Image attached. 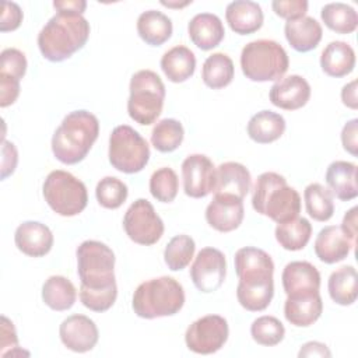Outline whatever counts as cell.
<instances>
[{
  "label": "cell",
  "mask_w": 358,
  "mask_h": 358,
  "mask_svg": "<svg viewBox=\"0 0 358 358\" xmlns=\"http://www.w3.org/2000/svg\"><path fill=\"white\" fill-rule=\"evenodd\" d=\"M59 336L66 348L81 354L91 351L96 345L99 331L92 319L77 313L66 317L62 322Z\"/></svg>",
  "instance_id": "15"
},
{
  "label": "cell",
  "mask_w": 358,
  "mask_h": 358,
  "mask_svg": "<svg viewBox=\"0 0 358 358\" xmlns=\"http://www.w3.org/2000/svg\"><path fill=\"white\" fill-rule=\"evenodd\" d=\"M1 180L7 179L10 175L14 173L18 162V152L13 143L3 140L1 147Z\"/></svg>",
  "instance_id": "48"
},
{
  "label": "cell",
  "mask_w": 358,
  "mask_h": 358,
  "mask_svg": "<svg viewBox=\"0 0 358 358\" xmlns=\"http://www.w3.org/2000/svg\"><path fill=\"white\" fill-rule=\"evenodd\" d=\"M285 39L296 52L305 53L317 48L322 41V25L309 15L287 21L284 25Z\"/></svg>",
  "instance_id": "24"
},
{
  "label": "cell",
  "mask_w": 358,
  "mask_h": 358,
  "mask_svg": "<svg viewBox=\"0 0 358 358\" xmlns=\"http://www.w3.org/2000/svg\"><path fill=\"white\" fill-rule=\"evenodd\" d=\"M129 189L126 183L115 176L102 178L95 187V197L103 208L116 210L127 199Z\"/></svg>",
  "instance_id": "40"
},
{
  "label": "cell",
  "mask_w": 358,
  "mask_h": 358,
  "mask_svg": "<svg viewBox=\"0 0 358 358\" xmlns=\"http://www.w3.org/2000/svg\"><path fill=\"white\" fill-rule=\"evenodd\" d=\"M123 228L134 243L144 246L157 243L164 235V222L145 199H137L130 204L123 217Z\"/></svg>",
  "instance_id": "11"
},
{
  "label": "cell",
  "mask_w": 358,
  "mask_h": 358,
  "mask_svg": "<svg viewBox=\"0 0 358 358\" xmlns=\"http://www.w3.org/2000/svg\"><path fill=\"white\" fill-rule=\"evenodd\" d=\"M137 34L150 46H161L172 36V21L157 10L143 11L137 18Z\"/></svg>",
  "instance_id": "29"
},
{
  "label": "cell",
  "mask_w": 358,
  "mask_h": 358,
  "mask_svg": "<svg viewBox=\"0 0 358 358\" xmlns=\"http://www.w3.org/2000/svg\"><path fill=\"white\" fill-rule=\"evenodd\" d=\"M341 101L343 103L350 108V109H357L358 108V99H357V80L350 81L345 84L341 90Z\"/></svg>",
  "instance_id": "52"
},
{
  "label": "cell",
  "mask_w": 358,
  "mask_h": 358,
  "mask_svg": "<svg viewBox=\"0 0 358 358\" xmlns=\"http://www.w3.org/2000/svg\"><path fill=\"white\" fill-rule=\"evenodd\" d=\"M110 165L123 173H137L145 168L150 159L147 140L131 126H116L109 136Z\"/></svg>",
  "instance_id": "10"
},
{
  "label": "cell",
  "mask_w": 358,
  "mask_h": 358,
  "mask_svg": "<svg viewBox=\"0 0 358 358\" xmlns=\"http://www.w3.org/2000/svg\"><path fill=\"white\" fill-rule=\"evenodd\" d=\"M90 32V22L83 14L57 11L38 34V48L46 60L63 62L84 48Z\"/></svg>",
  "instance_id": "2"
},
{
  "label": "cell",
  "mask_w": 358,
  "mask_h": 358,
  "mask_svg": "<svg viewBox=\"0 0 358 358\" xmlns=\"http://www.w3.org/2000/svg\"><path fill=\"white\" fill-rule=\"evenodd\" d=\"M320 18L329 29L341 35L352 34L358 27V14L354 7L340 1L324 4Z\"/></svg>",
  "instance_id": "35"
},
{
  "label": "cell",
  "mask_w": 358,
  "mask_h": 358,
  "mask_svg": "<svg viewBox=\"0 0 358 358\" xmlns=\"http://www.w3.org/2000/svg\"><path fill=\"white\" fill-rule=\"evenodd\" d=\"M81 288L105 289L116 285L115 253L99 241H84L76 250Z\"/></svg>",
  "instance_id": "8"
},
{
  "label": "cell",
  "mask_w": 358,
  "mask_h": 358,
  "mask_svg": "<svg viewBox=\"0 0 358 358\" xmlns=\"http://www.w3.org/2000/svg\"><path fill=\"white\" fill-rule=\"evenodd\" d=\"M357 133H358V119L348 120L343 130H341V144L343 148L350 152L351 155L357 157L358 154V141H357Z\"/></svg>",
  "instance_id": "49"
},
{
  "label": "cell",
  "mask_w": 358,
  "mask_h": 358,
  "mask_svg": "<svg viewBox=\"0 0 358 358\" xmlns=\"http://www.w3.org/2000/svg\"><path fill=\"white\" fill-rule=\"evenodd\" d=\"M320 67L330 77H345L355 67V52L347 42L333 41L320 55Z\"/></svg>",
  "instance_id": "26"
},
{
  "label": "cell",
  "mask_w": 358,
  "mask_h": 358,
  "mask_svg": "<svg viewBox=\"0 0 358 358\" xmlns=\"http://www.w3.org/2000/svg\"><path fill=\"white\" fill-rule=\"evenodd\" d=\"M179 190V179L172 168L164 166L152 172L150 178V193L161 203H171L175 200Z\"/></svg>",
  "instance_id": "41"
},
{
  "label": "cell",
  "mask_w": 358,
  "mask_h": 358,
  "mask_svg": "<svg viewBox=\"0 0 358 358\" xmlns=\"http://www.w3.org/2000/svg\"><path fill=\"white\" fill-rule=\"evenodd\" d=\"M235 76V67L232 59L222 53L217 52L210 55L201 69L203 83L211 90H221L229 85Z\"/></svg>",
  "instance_id": "33"
},
{
  "label": "cell",
  "mask_w": 358,
  "mask_h": 358,
  "mask_svg": "<svg viewBox=\"0 0 358 358\" xmlns=\"http://www.w3.org/2000/svg\"><path fill=\"white\" fill-rule=\"evenodd\" d=\"M323 312V301L320 294L308 296H287L284 303L285 319L296 327H308L313 324Z\"/></svg>",
  "instance_id": "28"
},
{
  "label": "cell",
  "mask_w": 358,
  "mask_h": 358,
  "mask_svg": "<svg viewBox=\"0 0 358 358\" xmlns=\"http://www.w3.org/2000/svg\"><path fill=\"white\" fill-rule=\"evenodd\" d=\"M281 281L287 296L291 298L319 294L320 289V273L309 262L288 263L282 270Z\"/></svg>",
  "instance_id": "16"
},
{
  "label": "cell",
  "mask_w": 358,
  "mask_h": 358,
  "mask_svg": "<svg viewBox=\"0 0 358 358\" xmlns=\"http://www.w3.org/2000/svg\"><path fill=\"white\" fill-rule=\"evenodd\" d=\"M298 357H331L330 350L320 341H308L301 345Z\"/></svg>",
  "instance_id": "50"
},
{
  "label": "cell",
  "mask_w": 358,
  "mask_h": 358,
  "mask_svg": "<svg viewBox=\"0 0 358 358\" xmlns=\"http://www.w3.org/2000/svg\"><path fill=\"white\" fill-rule=\"evenodd\" d=\"M196 243L189 235L180 234L173 236L165 246L164 260L169 270L180 271L189 266L194 256Z\"/></svg>",
  "instance_id": "38"
},
{
  "label": "cell",
  "mask_w": 358,
  "mask_h": 358,
  "mask_svg": "<svg viewBox=\"0 0 358 358\" xmlns=\"http://www.w3.org/2000/svg\"><path fill=\"white\" fill-rule=\"evenodd\" d=\"M183 305L185 291L182 284L168 275L141 282L131 298L134 313L143 319L173 316Z\"/></svg>",
  "instance_id": "5"
},
{
  "label": "cell",
  "mask_w": 358,
  "mask_h": 358,
  "mask_svg": "<svg viewBox=\"0 0 358 358\" xmlns=\"http://www.w3.org/2000/svg\"><path fill=\"white\" fill-rule=\"evenodd\" d=\"M271 8L280 18L287 21L301 18L308 11L306 0H274L271 1Z\"/></svg>",
  "instance_id": "44"
},
{
  "label": "cell",
  "mask_w": 358,
  "mask_h": 358,
  "mask_svg": "<svg viewBox=\"0 0 358 358\" xmlns=\"http://www.w3.org/2000/svg\"><path fill=\"white\" fill-rule=\"evenodd\" d=\"M185 137L183 126L176 119H162L151 131V144L159 152H172L180 147Z\"/></svg>",
  "instance_id": "37"
},
{
  "label": "cell",
  "mask_w": 358,
  "mask_h": 358,
  "mask_svg": "<svg viewBox=\"0 0 358 358\" xmlns=\"http://www.w3.org/2000/svg\"><path fill=\"white\" fill-rule=\"evenodd\" d=\"M305 208L310 218L319 222L329 221L334 214L331 192L320 183H310L303 190Z\"/></svg>",
  "instance_id": "36"
},
{
  "label": "cell",
  "mask_w": 358,
  "mask_h": 358,
  "mask_svg": "<svg viewBox=\"0 0 358 358\" xmlns=\"http://www.w3.org/2000/svg\"><path fill=\"white\" fill-rule=\"evenodd\" d=\"M355 242L338 225H327L319 231L315 239V255L326 264H334L344 260Z\"/></svg>",
  "instance_id": "19"
},
{
  "label": "cell",
  "mask_w": 358,
  "mask_h": 358,
  "mask_svg": "<svg viewBox=\"0 0 358 358\" xmlns=\"http://www.w3.org/2000/svg\"><path fill=\"white\" fill-rule=\"evenodd\" d=\"M329 295L341 306L352 305L358 295V275L354 266H343L334 270L327 281Z\"/></svg>",
  "instance_id": "31"
},
{
  "label": "cell",
  "mask_w": 358,
  "mask_h": 358,
  "mask_svg": "<svg viewBox=\"0 0 358 358\" xmlns=\"http://www.w3.org/2000/svg\"><path fill=\"white\" fill-rule=\"evenodd\" d=\"M159 64L171 83H183L194 74L196 56L187 46L178 45L162 55Z\"/></svg>",
  "instance_id": "27"
},
{
  "label": "cell",
  "mask_w": 358,
  "mask_h": 358,
  "mask_svg": "<svg viewBox=\"0 0 358 358\" xmlns=\"http://www.w3.org/2000/svg\"><path fill=\"white\" fill-rule=\"evenodd\" d=\"M252 206L256 213L280 224L299 215L301 196L294 187L288 186L282 175L263 172L256 179Z\"/></svg>",
  "instance_id": "4"
},
{
  "label": "cell",
  "mask_w": 358,
  "mask_h": 358,
  "mask_svg": "<svg viewBox=\"0 0 358 358\" xmlns=\"http://www.w3.org/2000/svg\"><path fill=\"white\" fill-rule=\"evenodd\" d=\"M250 185L252 178L248 168L239 162L228 161L217 168L214 194H227L243 200L250 190Z\"/></svg>",
  "instance_id": "23"
},
{
  "label": "cell",
  "mask_w": 358,
  "mask_h": 358,
  "mask_svg": "<svg viewBox=\"0 0 358 358\" xmlns=\"http://www.w3.org/2000/svg\"><path fill=\"white\" fill-rule=\"evenodd\" d=\"M327 189L341 201H350L358 196L357 165L348 161H334L324 175Z\"/></svg>",
  "instance_id": "25"
},
{
  "label": "cell",
  "mask_w": 358,
  "mask_h": 358,
  "mask_svg": "<svg viewBox=\"0 0 358 358\" xmlns=\"http://www.w3.org/2000/svg\"><path fill=\"white\" fill-rule=\"evenodd\" d=\"M14 242L20 252L29 257H42L53 246V234L39 221H24L14 234Z\"/></svg>",
  "instance_id": "20"
},
{
  "label": "cell",
  "mask_w": 358,
  "mask_h": 358,
  "mask_svg": "<svg viewBox=\"0 0 358 358\" xmlns=\"http://www.w3.org/2000/svg\"><path fill=\"white\" fill-rule=\"evenodd\" d=\"M22 10L14 1H3L1 3V21L0 31L8 32L15 31L22 22Z\"/></svg>",
  "instance_id": "46"
},
{
  "label": "cell",
  "mask_w": 358,
  "mask_h": 358,
  "mask_svg": "<svg viewBox=\"0 0 358 358\" xmlns=\"http://www.w3.org/2000/svg\"><path fill=\"white\" fill-rule=\"evenodd\" d=\"M190 3H192V0H190V1H183V3H176V1H161V4H162V6H165V7H171V8H180V7H185V6L190 4Z\"/></svg>",
  "instance_id": "54"
},
{
  "label": "cell",
  "mask_w": 358,
  "mask_h": 358,
  "mask_svg": "<svg viewBox=\"0 0 358 358\" xmlns=\"http://www.w3.org/2000/svg\"><path fill=\"white\" fill-rule=\"evenodd\" d=\"M48 206L62 217H74L84 211L88 203L85 185L67 171H52L42 186Z\"/></svg>",
  "instance_id": "9"
},
{
  "label": "cell",
  "mask_w": 358,
  "mask_h": 358,
  "mask_svg": "<svg viewBox=\"0 0 358 358\" xmlns=\"http://www.w3.org/2000/svg\"><path fill=\"white\" fill-rule=\"evenodd\" d=\"M27 66L25 55L15 48H7L0 55V74H7L21 81L27 73Z\"/></svg>",
  "instance_id": "43"
},
{
  "label": "cell",
  "mask_w": 358,
  "mask_h": 358,
  "mask_svg": "<svg viewBox=\"0 0 358 358\" xmlns=\"http://www.w3.org/2000/svg\"><path fill=\"white\" fill-rule=\"evenodd\" d=\"M274 235L281 248L296 252L308 245L312 235V225L306 218L295 217L289 221L277 224Z\"/></svg>",
  "instance_id": "34"
},
{
  "label": "cell",
  "mask_w": 358,
  "mask_h": 358,
  "mask_svg": "<svg viewBox=\"0 0 358 358\" xmlns=\"http://www.w3.org/2000/svg\"><path fill=\"white\" fill-rule=\"evenodd\" d=\"M270 102L284 110H296L305 106L310 98L309 83L298 74L280 78L268 92Z\"/></svg>",
  "instance_id": "18"
},
{
  "label": "cell",
  "mask_w": 358,
  "mask_h": 358,
  "mask_svg": "<svg viewBox=\"0 0 358 358\" xmlns=\"http://www.w3.org/2000/svg\"><path fill=\"white\" fill-rule=\"evenodd\" d=\"M357 211L358 208L357 207H352L350 208L344 217H343V222H341V229L355 242L357 239Z\"/></svg>",
  "instance_id": "51"
},
{
  "label": "cell",
  "mask_w": 358,
  "mask_h": 358,
  "mask_svg": "<svg viewBox=\"0 0 358 358\" xmlns=\"http://www.w3.org/2000/svg\"><path fill=\"white\" fill-rule=\"evenodd\" d=\"M53 7L57 11H73L83 14L87 7V3L84 0H56L53 1Z\"/></svg>",
  "instance_id": "53"
},
{
  "label": "cell",
  "mask_w": 358,
  "mask_h": 358,
  "mask_svg": "<svg viewBox=\"0 0 358 358\" xmlns=\"http://www.w3.org/2000/svg\"><path fill=\"white\" fill-rule=\"evenodd\" d=\"M235 271L239 278L236 298L249 312L264 310L274 296V263L263 249L245 246L236 250Z\"/></svg>",
  "instance_id": "1"
},
{
  "label": "cell",
  "mask_w": 358,
  "mask_h": 358,
  "mask_svg": "<svg viewBox=\"0 0 358 358\" xmlns=\"http://www.w3.org/2000/svg\"><path fill=\"white\" fill-rule=\"evenodd\" d=\"M0 355L7 357V355H14L17 351L24 352L18 350V338L15 333V327L13 322L7 316H1V327H0Z\"/></svg>",
  "instance_id": "45"
},
{
  "label": "cell",
  "mask_w": 358,
  "mask_h": 358,
  "mask_svg": "<svg viewBox=\"0 0 358 358\" xmlns=\"http://www.w3.org/2000/svg\"><path fill=\"white\" fill-rule=\"evenodd\" d=\"M183 190L186 196L201 199L215 189L217 168L204 154H192L182 162Z\"/></svg>",
  "instance_id": "14"
},
{
  "label": "cell",
  "mask_w": 358,
  "mask_h": 358,
  "mask_svg": "<svg viewBox=\"0 0 358 358\" xmlns=\"http://www.w3.org/2000/svg\"><path fill=\"white\" fill-rule=\"evenodd\" d=\"M20 95V80L0 74V106L7 108L13 105Z\"/></svg>",
  "instance_id": "47"
},
{
  "label": "cell",
  "mask_w": 358,
  "mask_h": 358,
  "mask_svg": "<svg viewBox=\"0 0 358 358\" xmlns=\"http://www.w3.org/2000/svg\"><path fill=\"white\" fill-rule=\"evenodd\" d=\"M243 217V201L234 196L214 194L206 208L207 224L218 232L235 231L242 224Z\"/></svg>",
  "instance_id": "17"
},
{
  "label": "cell",
  "mask_w": 358,
  "mask_h": 358,
  "mask_svg": "<svg viewBox=\"0 0 358 358\" xmlns=\"http://www.w3.org/2000/svg\"><path fill=\"white\" fill-rule=\"evenodd\" d=\"M229 327L225 317L220 315H206L194 320L185 333L186 347L201 355L220 351L227 343Z\"/></svg>",
  "instance_id": "12"
},
{
  "label": "cell",
  "mask_w": 358,
  "mask_h": 358,
  "mask_svg": "<svg viewBox=\"0 0 358 358\" xmlns=\"http://www.w3.org/2000/svg\"><path fill=\"white\" fill-rule=\"evenodd\" d=\"M288 66L285 49L271 39L252 41L241 52V69L250 81H278L287 73Z\"/></svg>",
  "instance_id": "6"
},
{
  "label": "cell",
  "mask_w": 358,
  "mask_h": 358,
  "mask_svg": "<svg viewBox=\"0 0 358 358\" xmlns=\"http://www.w3.org/2000/svg\"><path fill=\"white\" fill-rule=\"evenodd\" d=\"M127 112L131 120L141 126L155 123L165 99V85L152 70H138L130 78Z\"/></svg>",
  "instance_id": "7"
},
{
  "label": "cell",
  "mask_w": 358,
  "mask_h": 358,
  "mask_svg": "<svg viewBox=\"0 0 358 358\" xmlns=\"http://www.w3.org/2000/svg\"><path fill=\"white\" fill-rule=\"evenodd\" d=\"M187 34L190 41L201 50H210L218 46L225 29L221 18L211 13H199L187 24Z\"/></svg>",
  "instance_id": "22"
},
{
  "label": "cell",
  "mask_w": 358,
  "mask_h": 358,
  "mask_svg": "<svg viewBox=\"0 0 358 358\" xmlns=\"http://www.w3.org/2000/svg\"><path fill=\"white\" fill-rule=\"evenodd\" d=\"M99 134L98 117L84 109L64 116L52 137V152L66 165L81 162L92 148Z\"/></svg>",
  "instance_id": "3"
},
{
  "label": "cell",
  "mask_w": 358,
  "mask_h": 358,
  "mask_svg": "<svg viewBox=\"0 0 358 358\" xmlns=\"http://www.w3.org/2000/svg\"><path fill=\"white\" fill-rule=\"evenodd\" d=\"M252 338L264 347H274L284 340L285 327L275 316H259L250 326Z\"/></svg>",
  "instance_id": "39"
},
{
  "label": "cell",
  "mask_w": 358,
  "mask_h": 358,
  "mask_svg": "<svg viewBox=\"0 0 358 358\" xmlns=\"http://www.w3.org/2000/svg\"><path fill=\"white\" fill-rule=\"evenodd\" d=\"M42 299L53 310L70 309L77 299L74 284L63 275H50L42 285Z\"/></svg>",
  "instance_id": "32"
},
{
  "label": "cell",
  "mask_w": 358,
  "mask_h": 358,
  "mask_svg": "<svg viewBox=\"0 0 358 358\" xmlns=\"http://www.w3.org/2000/svg\"><path fill=\"white\" fill-rule=\"evenodd\" d=\"M225 20L238 35H250L259 31L264 21L262 7L250 0L231 1L225 8Z\"/></svg>",
  "instance_id": "21"
},
{
  "label": "cell",
  "mask_w": 358,
  "mask_h": 358,
  "mask_svg": "<svg viewBox=\"0 0 358 358\" xmlns=\"http://www.w3.org/2000/svg\"><path fill=\"white\" fill-rule=\"evenodd\" d=\"M285 126V119L280 113L273 110H260L249 119L246 131L255 143L268 144L284 134Z\"/></svg>",
  "instance_id": "30"
},
{
  "label": "cell",
  "mask_w": 358,
  "mask_h": 358,
  "mask_svg": "<svg viewBox=\"0 0 358 358\" xmlns=\"http://www.w3.org/2000/svg\"><path fill=\"white\" fill-rule=\"evenodd\" d=\"M117 298V285L105 289H85L80 287L81 303L92 312H105L110 309Z\"/></svg>",
  "instance_id": "42"
},
{
  "label": "cell",
  "mask_w": 358,
  "mask_h": 358,
  "mask_svg": "<svg viewBox=\"0 0 358 358\" xmlns=\"http://www.w3.org/2000/svg\"><path fill=\"white\" fill-rule=\"evenodd\" d=\"M227 275L225 255L215 248H203L190 266V278L194 287L204 294L217 291Z\"/></svg>",
  "instance_id": "13"
}]
</instances>
